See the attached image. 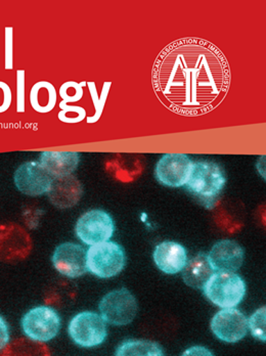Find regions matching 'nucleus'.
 I'll return each mask as SVG.
<instances>
[{
	"label": "nucleus",
	"instance_id": "a878e982",
	"mask_svg": "<svg viewBox=\"0 0 266 356\" xmlns=\"http://www.w3.org/2000/svg\"><path fill=\"white\" fill-rule=\"evenodd\" d=\"M6 35H4V44H6V49H4V68L6 70H12L14 68V29L12 27H6V31H4Z\"/></svg>",
	"mask_w": 266,
	"mask_h": 356
},
{
	"label": "nucleus",
	"instance_id": "aec40b11",
	"mask_svg": "<svg viewBox=\"0 0 266 356\" xmlns=\"http://www.w3.org/2000/svg\"><path fill=\"white\" fill-rule=\"evenodd\" d=\"M115 356H165L158 343L148 340H127L121 343Z\"/></svg>",
	"mask_w": 266,
	"mask_h": 356
},
{
	"label": "nucleus",
	"instance_id": "dca6fc26",
	"mask_svg": "<svg viewBox=\"0 0 266 356\" xmlns=\"http://www.w3.org/2000/svg\"><path fill=\"white\" fill-rule=\"evenodd\" d=\"M49 201L60 209L74 207L83 195L81 182L73 175L55 178L51 190L47 193Z\"/></svg>",
	"mask_w": 266,
	"mask_h": 356
},
{
	"label": "nucleus",
	"instance_id": "b1692460",
	"mask_svg": "<svg viewBox=\"0 0 266 356\" xmlns=\"http://www.w3.org/2000/svg\"><path fill=\"white\" fill-rule=\"evenodd\" d=\"M265 318L266 309L263 307L256 310L248 320V330H250L253 337L263 342L266 341Z\"/></svg>",
	"mask_w": 266,
	"mask_h": 356
},
{
	"label": "nucleus",
	"instance_id": "c756f323",
	"mask_svg": "<svg viewBox=\"0 0 266 356\" xmlns=\"http://www.w3.org/2000/svg\"><path fill=\"white\" fill-rule=\"evenodd\" d=\"M181 356H214V355L206 347L192 346L187 349Z\"/></svg>",
	"mask_w": 266,
	"mask_h": 356
},
{
	"label": "nucleus",
	"instance_id": "c85d7f7f",
	"mask_svg": "<svg viewBox=\"0 0 266 356\" xmlns=\"http://www.w3.org/2000/svg\"><path fill=\"white\" fill-rule=\"evenodd\" d=\"M10 327L6 321L0 316V351L3 350L10 343Z\"/></svg>",
	"mask_w": 266,
	"mask_h": 356
},
{
	"label": "nucleus",
	"instance_id": "bb28decb",
	"mask_svg": "<svg viewBox=\"0 0 266 356\" xmlns=\"http://www.w3.org/2000/svg\"><path fill=\"white\" fill-rule=\"evenodd\" d=\"M25 70L17 71V112H25Z\"/></svg>",
	"mask_w": 266,
	"mask_h": 356
},
{
	"label": "nucleus",
	"instance_id": "2eb2a0df",
	"mask_svg": "<svg viewBox=\"0 0 266 356\" xmlns=\"http://www.w3.org/2000/svg\"><path fill=\"white\" fill-rule=\"evenodd\" d=\"M153 261L164 273L176 275L185 269L189 261L187 249L172 241L160 243L153 251Z\"/></svg>",
	"mask_w": 266,
	"mask_h": 356
},
{
	"label": "nucleus",
	"instance_id": "393cba45",
	"mask_svg": "<svg viewBox=\"0 0 266 356\" xmlns=\"http://www.w3.org/2000/svg\"><path fill=\"white\" fill-rule=\"evenodd\" d=\"M86 83L88 82H81V83H77L75 81L66 82L60 86L58 95L65 103H76L83 97V86H85Z\"/></svg>",
	"mask_w": 266,
	"mask_h": 356
},
{
	"label": "nucleus",
	"instance_id": "412c9836",
	"mask_svg": "<svg viewBox=\"0 0 266 356\" xmlns=\"http://www.w3.org/2000/svg\"><path fill=\"white\" fill-rule=\"evenodd\" d=\"M3 356H51V353L43 343L21 339L8 347Z\"/></svg>",
	"mask_w": 266,
	"mask_h": 356
},
{
	"label": "nucleus",
	"instance_id": "cd10ccee",
	"mask_svg": "<svg viewBox=\"0 0 266 356\" xmlns=\"http://www.w3.org/2000/svg\"><path fill=\"white\" fill-rule=\"evenodd\" d=\"M12 89L6 82L0 81V114L6 112L12 106Z\"/></svg>",
	"mask_w": 266,
	"mask_h": 356
},
{
	"label": "nucleus",
	"instance_id": "9b49d317",
	"mask_svg": "<svg viewBox=\"0 0 266 356\" xmlns=\"http://www.w3.org/2000/svg\"><path fill=\"white\" fill-rule=\"evenodd\" d=\"M31 249V238L19 225L10 223L0 227V261H21L29 255Z\"/></svg>",
	"mask_w": 266,
	"mask_h": 356
},
{
	"label": "nucleus",
	"instance_id": "5701e85b",
	"mask_svg": "<svg viewBox=\"0 0 266 356\" xmlns=\"http://www.w3.org/2000/svg\"><path fill=\"white\" fill-rule=\"evenodd\" d=\"M60 108L58 119L62 122L75 124V123L82 122L86 118V111L84 110V108L70 106L62 101L60 104Z\"/></svg>",
	"mask_w": 266,
	"mask_h": 356
},
{
	"label": "nucleus",
	"instance_id": "7ed1b4c3",
	"mask_svg": "<svg viewBox=\"0 0 266 356\" xmlns=\"http://www.w3.org/2000/svg\"><path fill=\"white\" fill-rule=\"evenodd\" d=\"M245 281L235 273H214L203 286L209 301L218 307L235 308L246 296Z\"/></svg>",
	"mask_w": 266,
	"mask_h": 356
},
{
	"label": "nucleus",
	"instance_id": "f8f14e48",
	"mask_svg": "<svg viewBox=\"0 0 266 356\" xmlns=\"http://www.w3.org/2000/svg\"><path fill=\"white\" fill-rule=\"evenodd\" d=\"M212 333L222 342L237 343L248 333V318L235 308L218 312L210 323Z\"/></svg>",
	"mask_w": 266,
	"mask_h": 356
},
{
	"label": "nucleus",
	"instance_id": "4be33fe9",
	"mask_svg": "<svg viewBox=\"0 0 266 356\" xmlns=\"http://www.w3.org/2000/svg\"><path fill=\"white\" fill-rule=\"evenodd\" d=\"M86 86L90 89V97H92V103L94 106V115L92 117H88V123L94 124L101 119V114H103V108H105L106 104H107L108 95H109L110 89H111L112 82H105L103 83L99 97L94 82H88Z\"/></svg>",
	"mask_w": 266,
	"mask_h": 356
},
{
	"label": "nucleus",
	"instance_id": "9d476101",
	"mask_svg": "<svg viewBox=\"0 0 266 356\" xmlns=\"http://www.w3.org/2000/svg\"><path fill=\"white\" fill-rule=\"evenodd\" d=\"M192 165L194 161L185 154H165L156 165V179L168 188L185 186Z\"/></svg>",
	"mask_w": 266,
	"mask_h": 356
},
{
	"label": "nucleus",
	"instance_id": "6ab92c4d",
	"mask_svg": "<svg viewBox=\"0 0 266 356\" xmlns=\"http://www.w3.org/2000/svg\"><path fill=\"white\" fill-rule=\"evenodd\" d=\"M58 92L55 86L47 81H39L30 91V104L40 114L51 112L57 105Z\"/></svg>",
	"mask_w": 266,
	"mask_h": 356
},
{
	"label": "nucleus",
	"instance_id": "1a4fd4ad",
	"mask_svg": "<svg viewBox=\"0 0 266 356\" xmlns=\"http://www.w3.org/2000/svg\"><path fill=\"white\" fill-rule=\"evenodd\" d=\"M14 181L22 194L39 197L49 192L53 178L39 161H28L19 165L15 172Z\"/></svg>",
	"mask_w": 266,
	"mask_h": 356
},
{
	"label": "nucleus",
	"instance_id": "39448f33",
	"mask_svg": "<svg viewBox=\"0 0 266 356\" xmlns=\"http://www.w3.org/2000/svg\"><path fill=\"white\" fill-rule=\"evenodd\" d=\"M22 331L29 340L47 343L57 337L62 327L60 316L49 306H38L24 314Z\"/></svg>",
	"mask_w": 266,
	"mask_h": 356
},
{
	"label": "nucleus",
	"instance_id": "f3484780",
	"mask_svg": "<svg viewBox=\"0 0 266 356\" xmlns=\"http://www.w3.org/2000/svg\"><path fill=\"white\" fill-rule=\"evenodd\" d=\"M39 162L53 179L66 177L76 170L80 154L77 152H42Z\"/></svg>",
	"mask_w": 266,
	"mask_h": 356
},
{
	"label": "nucleus",
	"instance_id": "4468645a",
	"mask_svg": "<svg viewBox=\"0 0 266 356\" xmlns=\"http://www.w3.org/2000/svg\"><path fill=\"white\" fill-rule=\"evenodd\" d=\"M244 249L235 241H219L208 254L214 273H235L244 264Z\"/></svg>",
	"mask_w": 266,
	"mask_h": 356
},
{
	"label": "nucleus",
	"instance_id": "6e6552de",
	"mask_svg": "<svg viewBox=\"0 0 266 356\" xmlns=\"http://www.w3.org/2000/svg\"><path fill=\"white\" fill-rule=\"evenodd\" d=\"M75 232L83 244L94 246L111 240L115 222L108 212L101 209L90 210L78 219Z\"/></svg>",
	"mask_w": 266,
	"mask_h": 356
},
{
	"label": "nucleus",
	"instance_id": "20e7f679",
	"mask_svg": "<svg viewBox=\"0 0 266 356\" xmlns=\"http://www.w3.org/2000/svg\"><path fill=\"white\" fill-rule=\"evenodd\" d=\"M126 264L124 249L118 243L108 242L90 246L86 251L88 271L99 279H111L118 275Z\"/></svg>",
	"mask_w": 266,
	"mask_h": 356
},
{
	"label": "nucleus",
	"instance_id": "f257e3e1",
	"mask_svg": "<svg viewBox=\"0 0 266 356\" xmlns=\"http://www.w3.org/2000/svg\"><path fill=\"white\" fill-rule=\"evenodd\" d=\"M153 86L168 110L199 116L215 110L231 88V69L219 49L199 38L170 43L153 64Z\"/></svg>",
	"mask_w": 266,
	"mask_h": 356
},
{
	"label": "nucleus",
	"instance_id": "ddd939ff",
	"mask_svg": "<svg viewBox=\"0 0 266 356\" xmlns=\"http://www.w3.org/2000/svg\"><path fill=\"white\" fill-rule=\"evenodd\" d=\"M53 264L60 275L77 279L88 273L86 250L81 245L64 243L53 252Z\"/></svg>",
	"mask_w": 266,
	"mask_h": 356
},
{
	"label": "nucleus",
	"instance_id": "a211bd4d",
	"mask_svg": "<svg viewBox=\"0 0 266 356\" xmlns=\"http://www.w3.org/2000/svg\"><path fill=\"white\" fill-rule=\"evenodd\" d=\"M213 273L208 255L200 253L188 261L187 266L183 270V279L192 288L203 289Z\"/></svg>",
	"mask_w": 266,
	"mask_h": 356
},
{
	"label": "nucleus",
	"instance_id": "0eeeda50",
	"mask_svg": "<svg viewBox=\"0 0 266 356\" xmlns=\"http://www.w3.org/2000/svg\"><path fill=\"white\" fill-rule=\"evenodd\" d=\"M99 309L106 323L121 327L133 323L138 306L131 291L123 288L105 295L99 304Z\"/></svg>",
	"mask_w": 266,
	"mask_h": 356
},
{
	"label": "nucleus",
	"instance_id": "423d86ee",
	"mask_svg": "<svg viewBox=\"0 0 266 356\" xmlns=\"http://www.w3.org/2000/svg\"><path fill=\"white\" fill-rule=\"evenodd\" d=\"M68 333L78 346L94 348L103 344L107 339V323L101 314L92 312H80L69 323Z\"/></svg>",
	"mask_w": 266,
	"mask_h": 356
},
{
	"label": "nucleus",
	"instance_id": "f03ea898",
	"mask_svg": "<svg viewBox=\"0 0 266 356\" xmlns=\"http://www.w3.org/2000/svg\"><path fill=\"white\" fill-rule=\"evenodd\" d=\"M226 184V175L219 165L211 161H197L192 165V173L185 188L208 209H211Z\"/></svg>",
	"mask_w": 266,
	"mask_h": 356
}]
</instances>
